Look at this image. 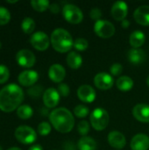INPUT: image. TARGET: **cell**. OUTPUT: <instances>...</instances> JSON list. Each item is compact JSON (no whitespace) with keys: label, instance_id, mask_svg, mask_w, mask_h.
I'll return each instance as SVG.
<instances>
[{"label":"cell","instance_id":"obj_1","mask_svg":"<svg viewBox=\"0 0 149 150\" xmlns=\"http://www.w3.org/2000/svg\"><path fill=\"white\" fill-rule=\"evenodd\" d=\"M24 100V91L16 83H9L0 90V110L11 112L18 109Z\"/></svg>","mask_w":149,"mask_h":150},{"label":"cell","instance_id":"obj_2","mask_svg":"<svg viewBox=\"0 0 149 150\" xmlns=\"http://www.w3.org/2000/svg\"><path fill=\"white\" fill-rule=\"evenodd\" d=\"M51 126L61 134L69 133L75 127V118L72 112L64 107L53 110L49 114Z\"/></svg>","mask_w":149,"mask_h":150},{"label":"cell","instance_id":"obj_3","mask_svg":"<svg viewBox=\"0 0 149 150\" xmlns=\"http://www.w3.org/2000/svg\"><path fill=\"white\" fill-rule=\"evenodd\" d=\"M50 42L53 48L59 53H67L74 46V40L68 31L63 28H56L50 36Z\"/></svg>","mask_w":149,"mask_h":150},{"label":"cell","instance_id":"obj_4","mask_svg":"<svg viewBox=\"0 0 149 150\" xmlns=\"http://www.w3.org/2000/svg\"><path fill=\"white\" fill-rule=\"evenodd\" d=\"M90 121L92 127L97 131L105 130L110 121V116L108 112L104 108H96L90 115Z\"/></svg>","mask_w":149,"mask_h":150},{"label":"cell","instance_id":"obj_5","mask_svg":"<svg viewBox=\"0 0 149 150\" xmlns=\"http://www.w3.org/2000/svg\"><path fill=\"white\" fill-rule=\"evenodd\" d=\"M62 16L65 20L70 24H80L83 19L82 10L73 4H66L62 8Z\"/></svg>","mask_w":149,"mask_h":150},{"label":"cell","instance_id":"obj_6","mask_svg":"<svg viewBox=\"0 0 149 150\" xmlns=\"http://www.w3.org/2000/svg\"><path fill=\"white\" fill-rule=\"evenodd\" d=\"M15 138L22 144L29 145L35 142L37 140V134L33 128L29 126H20L15 130Z\"/></svg>","mask_w":149,"mask_h":150},{"label":"cell","instance_id":"obj_7","mask_svg":"<svg viewBox=\"0 0 149 150\" xmlns=\"http://www.w3.org/2000/svg\"><path fill=\"white\" fill-rule=\"evenodd\" d=\"M115 26L109 20L100 19L96 21L94 25V32L95 33L103 39H109L112 37L115 33Z\"/></svg>","mask_w":149,"mask_h":150},{"label":"cell","instance_id":"obj_8","mask_svg":"<svg viewBox=\"0 0 149 150\" xmlns=\"http://www.w3.org/2000/svg\"><path fill=\"white\" fill-rule=\"evenodd\" d=\"M30 43L38 51H46L50 45V38L48 35L41 31L32 33L30 37Z\"/></svg>","mask_w":149,"mask_h":150},{"label":"cell","instance_id":"obj_9","mask_svg":"<svg viewBox=\"0 0 149 150\" xmlns=\"http://www.w3.org/2000/svg\"><path fill=\"white\" fill-rule=\"evenodd\" d=\"M16 61L18 64L23 68H32L36 62V58L32 51L21 49L16 54Z\"/></svg>","mask_w":149,"mask_h":150},{"label":"cell","instance_id":"obj_10","mask_svg":"<svg viewBox=\"0 0 149 150\" xmlns=\"http://www.w3.org/2000/svg\"><path fill=\"white\" fill-rule=\"evenodd\" d=\"M95 86L101 91L110 90L114 84V79L112 75L106 72H100L94 77Z\"/></svg>","mask_w":149,"mask_h":150},{"label":"cell","instance_id":"obj_11","mask_svg":"<svg viewBox=\"0 0 149 150\" xmlns=\"http://www.w3.org/2000/svg\"><path fill=\"white\" fill-rule=\"evenodd\" d=\"M77 97L78 98L84 103L90 104L95 101L97 98V93L94 88L89 84H83L77 89Z\"/></svg>","mask_w":149,"mask_h":150},{"label":"cell","instance_id":"obj_12","mask_svg":"<svg viewBox=\"0 0 149 150\" xmlns=\"http://www.w3.org/2000/svg\"><path fill=\"white\" fill-rule=\"evenodd\" d=\"M38 80H39L38 72L35 70H32V69L24 70L18 76V81L19 84L25 87L33 86L37 83Z\"/></svg>","mask_w":149,"mask_h":150},{"label":"cell","instance_id":"obj_13","mask_svg":"<svg viewBox=\"0 0 149 150\" xmlns=\"http://www.w3.org/2000/svg\"><path fill=\"white\" fill-rule=\"evenodd\" d=\"M112 18L117 21H123L128 14V5L124 1H116L111 9Z\"/></svg>","mask_w":149,"mask_h":150},{"label":"cell","instance_id":"obj_14","mask_svg":"<svg viewBox=\"0 0 149 150\" xmlns=\"http://www.w3.org/2000/svg\"><path fill=\"white\" fill-rule=\"evenodd\" d=\"M43 103L47 108H54L58 105L61 95L54 88H48L43 93Z\"/></svg>","mask_w":149,"mask_h":150},{"label":"cell","instance_id":"obj_15","mask_svg":"<svg viewBox=\"0 0 149 150\" xmlns=\"http://www.w3.org/2000/svg\"><path fill=\"white\" fill-rule=\"evenodd\" d=\"M66 76V69L65 68L59 64V63H54L50 66L48 69V77L51 81L54 83H61Z\"/></svg>","mask_w":149,"mask_h":150},{"label":"cell","instance_id":"obj_16","mask_svg":"<svg viewBox=\"0 0 149 150\" xmlns=\"http://www.w3.org/2000/svg\"><path fill=\"white\" fill-rule=\"evenodd\" d=\"M108 142L111 147L116 149H122L126 144V139L125 135L119 131H112L109 133L107 137Z\"/></svg>","mask_w":149,"mask_h":150},{"label":"cell","instance_id":"obj_17","mask_svg":"<svg viewBox=\"0 0 149 150\" xmlns=\"http://www.w3.org/2000/svg\"><path fill=\"white\" fill-rule=\"evenodd\" d=\"M133 117L140 122L149 123V105L148 104H137L133 108Z\"/></svg>","mask_w":149,"mask_h":150},{"label":"cell","instance_id":"obj_18","mask_svg":"<svg viewBox=\"0 0 149 150\" xmlns=\"http://www.w3.org/2000/svg\"><path fill=\"white\" fill-rule=\"evenodd\" d=\"M130 147L132 150H148L149 137L145 134H137L132 138Z\"/></svg>","mask_w":149,"mask_h":150},{"label":"cell","instance_id":"obj_19","mask_svg":"<svg viewBox=\"0 0 149 150\" xmlns=\"http://www.w3.org/2000/svg\"><path fill=\"white\" fill-rule=\"evenodd\" d=\"M133 18L141 25H149V5L139 6L133 12Z\"/></svg>","mask_w":149,"mask_h":150},{"label":"cell","instance_id":"obj_20","mask_svg":"<svg viewBox=\"0 0 149 150\" xmlns=\"http://www.w3.org/2000/svg\"><path fill=\"white\" fill-rule=\"evenodd\" d=\"M127 59L133 65H140L145 62L147 54L141 48H131L127 52Z\"/></svg>","mask_w":149,"mask_h":150},{"label":"cell","instance_id":"obj_21","mask_svg":"<svg viewBox=\"0 0 149 150\" xmlns=\"http://www.w3.org/2000/svg\"><path fill=\"white\" fill-rule=\"evenodd\" d=\"M146 41V35L141 31H134L131 33L129 38L130 45L133 48H141Z\"/></svg>","mask_w":149,"mask_h":150},{"label":"cell","instance_id":"obj_22","mask_svg":"<svg viewBox=\"0 0 149 150\" xmlns=\"http://www.w3.org/2000/svg\"><path fill=\"white\" fill-rule=\"evenodd\" d=\"M133 85H134L133 80L128 76H121L118 78L116 82L117 88L123 92L130 91L133 88Z\"/></svg>","mask_w":149,"mask_h":150},{"label":"cell","instance_id":"obj_23","mask_svg":"<svg viewBox=\"0 0 149 150\" xmlns=\"http://www.w3.org/2000/svg\"><path fill=\"white\" fill-rule=\"evenodd\" d=\"M67 63L70 69H78L83 64V58L77 52L71 51L67 56Z\"/></svg>","mask_w":149,"mask_h":150},{"label":"cell","instance_id":"obj_24","mask_svg":"<svg viewBox=\"0 0 149 150\" xmlns=\"http://www.w3.org/2000/svg\"><path fill=\"white\" fill-rule=\"evenodd\" d=\"M96 141L90 136L82 137L77 143V148L79 150H96L97 149Z\"/></svg>","mask_w":149,"mask_h":150},{"label":"cell","instance_id":"obj_25","mask_svg":"<svg viewBox=\"0 0 149 150\" xmlns=\"http://www.w3.org/2000/svg\"><path fill=\"white\" fill-rule=\"evenodd\" d=\"M17 115L21 120H28L33 115V109L29 105H21L17 109Z\"/></svg>","mask_w":149,"mask_h":150},{"label":"cell","instance_id":"obj_26","mask_svg":"<svg viewBox=\"0 0 149 150\" xmlns=\"http://www.w3.org/2000/svg\"><path fill=\"white\" fill-rule=\"evenodd\" d=\"M35 26H36L35 21H34L33 18H32L26 17V18H25L22 20L21 28H22L23 32H24L25 33H26V34H31V33L34 31Z\"/></svg>","mask_w":149,"mask_h":150},{"label":"cell","instance_id":"obj_27","mask_svg":"<svg viewBox=\"0 0 149 150\" xmlns=\"http://www.w3.org/2000/svg\"><path fill=\"white\" fill-rule=\"evenodd\" d=\"M31 5L33 10L39 12H43L49 9L50 3L48 0H32Z\"/></svg>","mask_w":149,"mask_h":150},{"label":"cell","instance_id":"obj_28","mask_svg":"<svg viewBox=\"0 0 149 150\" xmlns=\"http://www.w3.org/2000/svg\"><path fill=\"white\" fill-rule=\"evenodd\" d=\"M90 113V109L85 105H78L74 108V114L80 119L87 117Z\"/></svg>","mask_w":149,"mask_h":150},{"label":"cell","instance_id":"obj_29","mask_svg":"<svg viewBox=\"0 0 149 150\" xmlns=\"http://www.w3.org/2000/svg\"><path fill=\"white\" fill-rule=\"evenodd\" d=\"M73 47H75V49L79 52H83L87 50V48L89 47V42L84 38H77L74 40Z\"/></svg>","mask_w":149,"mask_h":150},{"label":"cell","instance_id":"obj_30","mask_svg":"<svg viewBox=\"0 0 149 150\" xmlns=\"http://www.w3.org/2000/svg\"><path fill=\"white\" fill-rule=\"evenodd\" d=\"M51 130H52V126L48 122H46V121L40 123L38 126V129H37L38 134L42 136L48 135L51 133Z\"/></svg>","mask_w":149,"mask_h":150},{"label":"cell","instance_id":"obj_31","mask_svg":"<svg viewBox=\"0 0 149 150\" xmlns=\"http://www.w3.org/2000/svg\"><path fill=\"white\" fill-rule=\"evenodd\" d=\"M90 130V125L89 124V122L87 120H81L78 125H77V131L78 133L83 137V136H87V134H89Z\"/></svg>","mask_w":149,"mask_h":150},{"label":"cell","instance_id":"obj_32","mask_svg":"<svg viewBox=\"0 0 149 150\" xmlns=\"http://www.w3.org/2000/svg\"><path fill=\"white\" fill-rule=\"evenodd\" d=\"M10 20H11L10 11L4 6H0V25L8 24Z\"/></svg>","mask_w":149,"mask_h":150},{"label":"cell","instance_id":"obj_33","mask_svg":"<svg viewBox=\"0 0 149 150\" xmlns=\"http://www.w3.org/2000/svg\"><path fill=\"white\" fill-rule=\"evenodd\" d=\"M42 93H44L43 89L40 85H33L31 88H29L27 91V94L31 98H38L39 97H40Z\"/></svg>","mask_w":149,"mask_h":150},{"label":"cell","instance_id":"obj_34","mask_svg":"<svg viewBox=\"0 0 149 150\" xmlns=\"http://www.w3.org/2000/svg\"><path fill=\"white\" fill-rule=\"evenodd\" d=\"M10 77V70L5 65H0V84L8 81Z\"/></svg>","mask_w":149,"mask_h":150},{"label":"cell","instance_id":"obj_35","mask_svg":"<svg viewBox=\"0 0 149 150\" xmlns=\"http://www.w3.org/2000/svg\"><path fill=\"white\" fill-rule=\"evenodd\" d=\"M110 72H111V75L112 76H119L123 72V66L120 63H118V62L113 63L111 66V68H110Z\"/></svg>","mask_w":149,"mask_h":150},{"label":"cell","instance_id":"obj_36","mask_svg":"<svg viewBox=\"0 0 149 150\" xmlns=\"http://www.w3.org/2000/svg\"><path fill=\"white\" fill-rule=\"evenodd\" d=\"M57 91L61 97H68L70 93L69 86L67 83H59V85L57 87Z\"/></svg>","mask_w":149,"mask_h":150},{"label":"cell","instance_id":"obj_37","mask_svg":"<svg viewBox=\"0 0 149 150\" xmlns=\"http://www.w3.org/2000/svg\"><path fill=\"white\" fill-rule=\"evenodd\" d=\"M90 17L91 19L95 20V21H98L101 19L102 18V11L99 8H92L90 11Z\"/></svg>","mask_w":149,"mask_h":150},{"label":"cell","instance_id":"obj_38","mask_svg":"<svg viewBox=\"0 0 149 150\" xmlns=\"http://www.w3.org/2000/svg\"><path fill=\"white\" fill-rule=\"evenodd\" d=\"M49 10L52 13L54 14H57L60 12L61 11V7L58 4H51L50 6H49Z\"/></svg>","mask_w":149,"mask_h":150},{"label":"cell","instance_id":"obj_39","mask_svg":"<svg viewBox=\"0 0 149 150\" xmlns=\"http://www.w3.org/2000/svg\"><path fill=\"white\" fill-rule=\"evenodd\" d=\"M131 23L128 19H124L123 21H121V25L124 29H127L129 26H130Z\"/></svg>","mask_w":149,"mask_h":150},{"label":"cell","instance_id":"obj_40","mask_svg":"<svg viewBox=\"0 0 149 150\" xmlns=\"http://www.w3.org/2000/svg\"><path fill=\"white\" fill-rule=\"evenodd\" d=\"M28 150H43V149L40 145L36 144V145H32V147H30Z\"/></svg>","mask_w":149,"mask_h":150},{"label":"cell","instance_id":"obj_41","mask_svg":"<svg viewBox=\"0 0 149 150\" xmlns=\"http://www.w3.org/2000/svg\"><path fill=\"white\" fill-rule=\"evenodd\" d=\"M7 150H22V149H19V148H18V147H12V148L8 149Z\"/></svg>","mask_w":149,"mask_h":150},{"label":"cell","instance_id":"obj_42","mask_svg":"<svg viewBox=\"0 0 149 150\" xmlns=\"http://www.w3.org/2000/svg\"><path fill=\"white\" fill-rule=\"evenodd\" d=\"M18 1L17 0H15V1H7V3H9V4H14V3H17Z\"/></svg>","mask_w":149,"mask_h":150},{"label":"cell","instance_id":"obj_43","mask_svg":"<svg viewBox=\"0 0 149 150\" xmlns=\"http://www.w3.org/2000/svg\"><path fill=\"white\" fill-rule=\"evenodd\" d=\"M147 84L148 85V87H149V76H148V79H147Z\"/></svg>","mask_w":149,"mask_h":150},{"label":"cell","instance_id":"obj_44","mask_svg":"<svg viewBox=\"0 0 149 150\" xmlns=\"http://www.w3.org/2000/svg\"><path fill=\"white\" fill-rule=\"evenodd\" d=\"M1 47H2V43H1V41H0V49H1Z\"/></svg>","mask_w":149,"mask_h":150},{"label":"cell","instance_id":"obj_45","mask_svg":"<svg viewBox=\"0 0 149 150\" xmlns=\"http://www.w3.org/2000/svg\"><path fill=\"white\" fill-rule=\"evenodd\" d=\"M0 150H3V148H2L1 146H0Z\"/></svg>","mask_w":149,"mask_h":150}]
</instances>
